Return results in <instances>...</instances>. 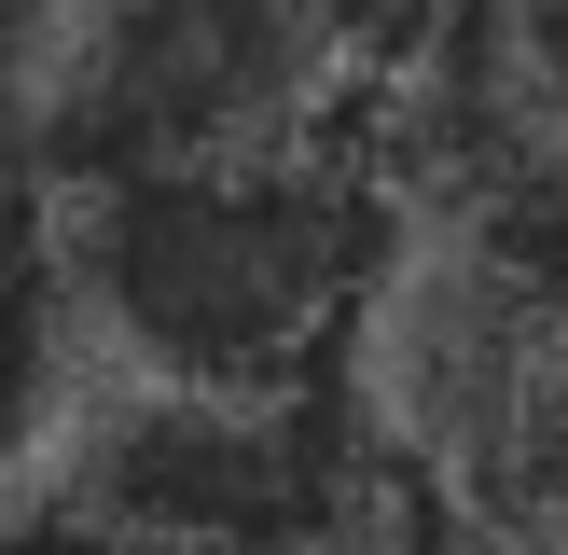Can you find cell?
Instances as JSON below:
<instances>
[{
  "mask_svg": "<svg viewBox=\"0 0 568 555\" xmlns=\"http://www.w3.org/2000/svg\"><path fill=\"white\" fill-rule=\"evenodd\" d=\"M403 209L361 139L209 167H125L55 194V305H83L139 389H333Z\"/></svg>",
  "mask_w": 568,
  "mask_h": 555,
  "instance_id": "obj_1",
  "label": "cell"
},
{
  "mask_svg": "<svg viewBox=\"0 0 568 555\" xmlns=\"http://www.w3.org/2000/svg\"><path fill=\"white\" fill-rule=\"evenodd\" d=\"M361 125V42L333 0H83L42 28L28 70V167L55 194L125 167H209V153H292Z\"/></svg>",
  "mask_w": 568,
  "mask_h": 555,
  "instance_id": "obj_2",
  "label": "cell"
},
{
  "mask_svg": "<svg viewBox=\"0 0 568 555\" xmlns=\"http://www.w3.org/2000/svg\"><path fill=\"white\" fill-rule=\"evenodd\" d=\"M0 555H153V542H125V527L83 514L70 486H42V500H0Z\"/></svg>",
  "mask_w": 568,
  "mask_h": 555,
  "instance_id": "obj_3",
  "label": "cell"
}]
</instances>
